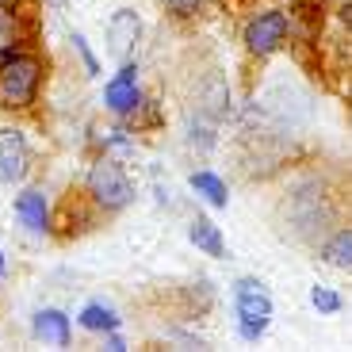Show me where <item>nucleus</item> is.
<instances>
[{"label":"nucleus","instance_id":"obj_1","mask_svg":"<svg viewBox=\"0 0 352 352\" xmlns=\"http://www.w3.org/2000/svg\"><path fill=\"white\" fill-rule=\"evenodd\" d=\"M46 77H50V62L35 46L0 58V111L31 115L46 92Z\"/></svg>","mask_w":352,"mask_h":352},{"label":"nucleus","instance_id":"obj_2","mask_svg":"<svg viewBox=\"0 0 352 352\" xmlns=\"http://www.w3.org/2000/svg\"><path fill=\"white\" fill-rule=\"evenodd\" d=\"M80 195L92 203V211H96L100 219H107V214H119L134 203V180L111 153H100V157L88 165Z\"/></svg>","mask_w":352,"mask_h":352},{"label":"nucleus","instance_id":"obj_3","mask_svg":"<svg viewBox=\"0 0 352 352\" xmlns=\"http://www.w3.org/2000/svg\"><path fill=\"white\" fill-rule=\"evenodd\" d=\"M287 219H291V234L295 238L314 241V238H326L329 226H337V207L329 203L326 188L318 180H302L287 195Z\"/></svg>","mask_w":352,"mask_h":352},{"label":"nucleus","instance_id":"obj_4","mask_svg":"<svg viewBox=\"0 0 352 352\" xmlns=\"http://www.w3.org/2000/svg\"><path fill=\"white\" fill-rule=\"evenodd\" d=\"M287 12L280 8H264V12H253L241 27V43H245V54L249 58H272L280 54L283 46L291 43L287 38Z\"/></svg>","mask_w":352,"mask_h":352},{"label":"nucleus","instance_id":"obj_5","mask_svg":"<svg viewBox=\"0 0 352 352\" xmlns=\"http://www.w3.org/2000/svg\"><path fill=\"white\" fill-rule=\"evenodd\" d=\"M142 100H146V92H142V85H138V62H123L119 69L107 77V85H104V107L119 119V123H131L134 119V111L142 107Z\"/></svg>","mask_w":352,"mask_h":352},{"label":"nucleus","instance_id":"obj_6","mask_svg":"<svg viewBox=\"0 0 352 352\" xmlns=\"http://www.w3.org/2000/svg\"><path fill=\"white\" fill-rule=\"evenodd\" d=\"M35 168V153H31V142L27 131L19 126H0V184L4 188H19Z\"/></svg>","mask_w":352,"mask_h":352},{"label":"nucleus","instance_id":"obj_7","mask_svg":"<svg viewBox=\"0 0 352 352\" xmlns=\"http://www.w3.org/2000/svg\"><path fill=\"white\" fill-rule=\"evenodd\" d=\"M12 211H16L19 226H23L27 234H35V238H50V234H54L50 195H46L43 188H35V184L19 188V195L12 199Z\"/></svg>","mask_w":352,"mask_h":352},{"label":"nucleus","instance_id":"obj_8","mask_svg":"<svg viewBox=\"0 0 352 352\" xmlns=\"http://www.w3.org/2000/svg\"><path fill=\"white\" fill-rule=\"evenodd\" d=\"M138 43H142V19L134 8H115L111 19H107V54L115 62L123 65L138 54Z\"/></svg>","mask_w":352,"mask_h":352},{"label":"nucleus","instance_id":"obj_9","mask_svg":"<svg viewBox=\"0 0 352 352\" xmlns=\"http://www.w3.org/2000/svg\"><path fill=\"white\" fill-rule=\"evenodd\" d=\"M35 43V16L27 8H0V58Z\"/></svg>","mask_w":352,"mask_h":352},{"label":"nucleus","instance_id":"obj_10","mask_svg":"<svg viewBox=\"0 0 352 352\" xmlns=\"http://www.w3.org/2000/svg\"><path fill=\"white\" fill-rule=\"evenodd\" d=\"M234 314L238 322H272V295L261 280H238L234 283Z\"/></svg>","mask_w":352,"mask_h":352},{"label":"nucleus","instance_id":"obj_11","mask_svg":"<svg viewBox=\"0 0 352 352\" xmlns=\"http://www.w3.org/2000/svg\"><path fill=\"white\" fill-rule=\"evenodd\" d=\"M31 333H35V341L50 344V349H69L73 344V318L58 307H38L31 314Z\"/></svg>","mask_w":352,"mask_h":352},{"label":"nucleus","instance_id":"obj_12","mask_svg":"<svg viewBox=\"0 0 352 352\" xmlns=\"http://www.w3.org/2000/svg\"><path fill=\"white\" fill-rule=\"evenodd\" d=\"M195 100H199V104H195V111L207 115L211 123H219L222 115L230 111V88H226V80H222L219 73H211V77H207V80L199 85Z\"/></svg>","mask_w":352,"mask_h":352},{"label":"nucleus","instance_id":"obj_13","mask_svg":"<svg viewBox=\"0 0 352 352\" xmlns=\"http://www.w3.org/2000/svg\"><path fill=\"white\" fill-rule=\"evenodd\" d=\"M188 188H192V192L199 195L207 207H214V211H226L230 188H226V180H222L219 173H211V168H195V173L188 176Z\"/></svg>","mask_w":352,"mask_h":352},{"label":"nucleus","instance_id":"obj_14","mask_svg":"<svg viewBox=\"0 0 352 352\" xmlns=\"http://www.w3.org/2000/svg\"><path fill=\"white\" fill-rule=\"evenodd\" d=\"M77 326L85 329V333H107V329H123V314H119L111 302L92 299V302H85V307H80Z\"/></svg>","mask_w":352,"mask_h":352},{"label":"nucleus","instance_id":"obj_15","mask_svg":"<svg viewBox=\"0 0 352 352\" xmlns=\"http://www.w3.org/2000/svg\"><path fill=\"white\" fill-rule=\"evenodd\" d=\"M188 241H192L199 253L207 256H226V241H222V230L214 226L207 214H195L192 222H188Z\"/></svg>","mask_w":352,"mask_h":352},{"label":"nucleus","instance_id":"obj_16","mask_svg":"<svg viewBox=\"0 0 352 352\" xmlns=\"http://www.w3.org/2000/svg\"><path fill=\"white\" fill-rule=\"evenodd\" d=\"M322 261L329 268H352V230L349 226H337L333 234H326V241H322Z\"/></svg>","mask_w":352,"mask_h":352},{"label":"nucleus","instance_id":"obj_17","mask_svg":"<svg viewBox=\"0 0 352 352\" xmlns=\"http://www.w3.org/2000/svg\"><path fill=\"white\" fill-rule=\"evenodd\" d=\"M214 126L219 123H211V119H207V115H199L195 111V119H188V146H199V150H211L214 142Z\"/></svg>","mask_w":352,"mask_h":352},{"label":"nucleus","instance_id":"obj_18","mask_svg":"<svg viewBox=\"0 0 352 352\" xmlns=\"http://www.w3.org/2000/svg\"><path fill=\"white\" fill-rule=\"evenodd\" d=\"M310 307H314L318 314H341L344 299L333 287H326V283H314V287H310Z\"/></svg>","mask_w":352,"mask_h":352},{"label":"nucleus","instance_id":"obj_19","mask_svg":"<svg viewBox=\"0 0 352 352\" xmlns=\"http://www.w3.org/2000/svg\"><path fill=\"white\" fill-rule=\"evenodd\" d=\"M69 43H73V50H77V58H80V65H85L88 77H100V58H96V50L88 46V38L80 35V31H73Z\"/></svg>","mask_w":352,"mask_h":352},{"label":"nucleus","instance_id":"obj_20","mask_svg":"<svg viewBox=\"0 0 352 352\" xmlns=\"http://www.w3.org/2000/svg\"><path fill=\"white\" fill-rule=\"evenodd\" d=\"M203 4L207 0H165V12L173 19H195L203 12Z\"/></svg>","mask_w":352,"mask_h":352},{"label":"nucleus","instance_id":"obj_21","mask_svg":"<svg viewBox=\"0 0 352 352\" xmlns=\"http://www.w3.org/2000/svg\"><path fill=\"white\" fill-rule=\"evenodd\" d=\"M268 326H272V322H238V337L241 341H261L264 333H268Z\"/></svg>","mask_w":352,"mask_h":352},{"label":"nucleus","instance_id":"obj_22","mask_svg":"<svg viewBox=\"0 0 352 352\" xmlns=\"http://www.w3.org/2000/svg\"><path fill=\"white\" fill-rule=\"evenodd\" d=\"M100 337H104V349L126 352V341H123V333H119V329H107V333H100Z\"/></svg>","mask_w":352,"mask_h":352},{"label":"nucleus","instance_id":"obj_23","mask_svg":"<svg viewBox=\"0 0 352 352\" xmlns=\"http://www.w3.org/2000/svg\"><path fill=\"white\" fill-rule=\"evenodd\" d=\"M31 0H0V8H27Z\"/></svg>","mask_w":352,"mask_h":352},{"label":"nucleus","instance_id":"obj_24","mask_svg":"<svg viewBox=\"0 0 352 352\" xmlns=\"http://www.w3.org/2000/svg\"><path fill=\"white\" fill-rule=\"evenodd\" d=\"M8 276V256H4V249H0V280Z\"/></svg>","mask_w":352,"mask_h":352},{"label":"nucleus","instance_id":"obj_25","mask_svg":"<svg viewBox=\"0 0 352 352\" xmlns=\"http://www.w3.org/2000/svg\"><path fill=\"white\" fill-rule=\"evenodd\" d=\"M46 4H54V8H62V4H65V0H46Z\"/></svg>","mask_w":352,"mask_h":352}]
</instances>
